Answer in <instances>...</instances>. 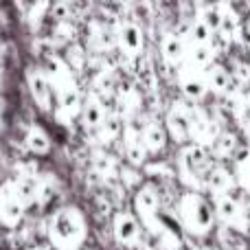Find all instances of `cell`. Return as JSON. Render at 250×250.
<instances>
[{
    "label": "cell",
    "mask_w": 250,
    "mask_h": 250,
    "mask_svg": "<svg viewBox=\"0 0 250 250\" xmlns=\"http://www.w3.org/2000/svg\"><path fill=\"white\" fill-rule=\"evenodd\" d=\"M167 127L176 143H185L191 136V114L182 104H173L167 112Z\"/></svg>",
    "instance_id": "6"
},
{
    "label": "cell",
    "mask_w": 250,
    "mask_h": 250,
    "mask_svg": "<svg viewBox=\"0 0 250 250\" xmlns=\"http://www.w3.org/2000/svg\"><path fill=\"white\" fill-rule=\"evenodd\" d=\"M83 121L88 127H101L105 121V112L95 97H88L86 105H83Z\"/></svg>",
    "instance_id": "18"
},
{
    "label": "cell",
    "mask_w": 250,
    "mask_h": 250,
    "mask_svg": "<svg viewBox=\"0 0 250 250\" xmlns=\"http://www.w3.org/2000/svg\"><path fill=\"white\" fill-rule=\"evenodd\" d=\"M204 83H207V90L224 92V90H229L230 77L224 66H211V68L204 73Z\"/></svg>",
    "instance_id": "14"
},
{
    "label": "cell",
    "mask_w": 250,
    "mask_h": 250,
    "mask_svg": "<svg viewBox=\"0 0 250 250\" xmlns=\"http://www.w3.org/2000/svg\"><path fill=\"white\" fill-rule=\"evenodd\" d=\"M207 185L215 193H226L230 189V185H233V180H230V173L226 169H211L207 176Z\"/></svg>",
    "instance_id": "20"
},
{
    "label": "cell",
    "mask_w": 250,
    "mask_h": 250,
    "mask_svg": "<svg viewBox=\"0 0 250 250\" xmlns=\"http://www.w3.org/2000/svg\"><path fill=\"white\" fill-rule=\"evenodd\" d=\"M246 105H248V108H250V99H248V104H246Z\"/></svg>",
    "instance_id": "31"
},
{
    "label": "cell",
    "mask_w": 250,
    "mask_h": 250,
    "mask_svg": "<svg viewBox=\"0 0 250 250\" xmlns=\"http://www.w3.org/2000/svg\"><path fill=\"white\" fill-rule=\"evenodd\" d=\"M145 154H147V149H145V145H143L141 136H138L132 127H127L125 129V156L129 158V163L132 165H143Z\"/></svg>",
    "instance_id": "12"
},
{
    "label": "cell",
    "mask_w": 250,
    "mask_h": 250,
    "mask_svg": "<svg viewBox=\"0 0 250 250\" xmlns=\"http://www.w3.org/2000/svg\"><path fill=\"white\" fill-rule=\"evenodd\" d=\"M246 42H248V46H250V20H248V24H246Z\"/></svg>",
    "instance_id": "30"
},
{
    "label": "cell",
    "mask_w": 250,
    "mask_h": 250,
    "mask_svg": "<svg viewBox=\"0 0 250 250\" xmlns=\"http://www.w3.org/2000/svg\"><path fill=\"white\" fill-rule=\"evenodd\" d=\"M182 90H185V95L189 97V99L198 101L204 97V92H207V83H204V75H189L185 73L182 75Z\"/></svg>",
    "instance_id": "17"
},
{
    "label": "cell",
    "mask_w": 250,
    "mask_h": 250,
    "mask_svg": "<svg viewBox=\"0 0 250 250\" xmlns=\"http://www.w3.org/2000/svg\"><path fill=\"white\" fill-rule=\"evenodd\" d=\"M48 237L55 250H77L86 239V220L75 207L60 208L51 217Z\"/></svg>",
    "instance_id": "1"
},
{
    "label": "cell",
    "mask_w": 250,
    "mask_h": 250,
    "mask_svg": "<svg viewBox=\"0 0 250 250\" xmlns=\"http://www.w3.org/2000/svg\"><path fill=\"white\" fill-rule=\"evenodd\" d=\"M57 95H60V112H57V117L62 121H68L70 117H75L79 112V90L73 83V86L60 90Z\"/></svg>",
    "instance_id": "10"
},
{
    "label": "cell",
    "mask_w": 250,
    "mask_h": 250,
    "mask_svg": "<svg viewBox=\"0 0 250 250\" xmlns=\"http://www.w3.org/2000/svg\"><path fill=\"white\" fill-rule=\"evenodd\" d=\"M97 167L104 169V173H110L114 169V163L110 156H99V158H97Z\"/></svg>",
    "instance_id": "28"
},
{
    "label": "cell",
    "mask_w": 250,
    "mask_h": 250,
    "mask_svg": "<svg viewBox=\"0 0 250 250\" xmlns=\"http://www.w3.org/2000/svg\"><path fill=\"white\" fill-rule=\"evenodd\" d=\"M141 141L147 151H160L165 147V132L160 125H147L141 134Z\"/></svg>",
    "instance_id": "19"
},
{
    "label": "cell",
    "mask_w": 250,
    "mask_h": 250,
    "mask_svg": "<svg viewBox=\"0 0 250 250\" xmlns=\"http://www.w3.org/2000/svg\"><path fill=\"white\" fill-rule=\"evenodd\" d=\"M24 204L20 202L16 193V187H13V180H7L2 187H0V222L9 229L20 224L22 215H24Z\"/></svg>",
    "instance_id": "5"
},
{
    "label": "cell",
    "mask_w": 250,
    "mask_h": 250,
    "mask_svg": "<svg viewBox=\"0 0 250 250\" xmlns=\"http://www.w3.org/2000/svg\"><path fill=\"white\" fill-rule=\"evenodd\" d=\"M178 215H180L182 226L193 235H207L213 226V211L200 193L182 195L178 204Z\"/></svg>",
    "instance_id": "2"
},
{
    "label": "cell",
    "mask_w": 250,
    "mask_h": 250,
    "mask_svg": "<svg viewBox=\"0 0 250 250\" xmlns=\"http://www.w3.org/2000/svg\"><path fill=\"white\" fill-rule=\"evenodd\" d=\"M29 88H31V97H33L35 104H38L42 110H51L53 92H51V83H48L46 75L40 73V70H31L29 73Z\"/></svg>",
    "instance_id": "7"
},
{
    "label": "cell",
    "mask_w": 250,
    "mask_h": 250,
    "mask_svg": "<svg viewBox=\"0 0 250 250\" xmlns=\"http://www.w3.org/2000/svg\"><path fill=\"white\" fill-rule=\"evenodd\" d=\"M180 176L187 185L198 187L202 180H207L211 165H208V154L204 151V147L200 145H189L180 151Z\"/></svg>",
    "instance_id": "3"
},
{
    "label": "cell",
    "mask_w": 250,
    "mask_h": 250,
    "mask_svg": "<svg viewBox=\"0 0 250 250\" xmlns=\"http://www.w3.org/2000/svg\"><path fill=\"white\" fill-rule=\"evenodd\" d=\"M215 147H217V151H220V154H230V151H233V147H235V138L233 136H217Z\"/></svg>",
    "instance_id": "27"
},
{
    "label": "cell",
    "mask_w": 250,
    "mask_h": 250,
    "mask_svg": "<svg viewBox=\"0 0 250 250\" xmlns=\"http://www.w3.org/2000/svg\"><path fill=\"white\" fill-rule=\"evenodd\" d=\"M134 208L138 211L143 224H145L151 233H156V235L165 233V226H163V222L158 220V211H156V208H158V195H156V191L151 189V187H143V189L138 191L136 198H134Z\"/></svg>",
    "instance_id": "4"
},
{
    "label": "cell",
    "mask_w": 250,
    "mask_h": 250,
    "mask_svg": "<svg viewBox=\"0 0 250 250\" xmlns=\"http://www.w3.org/2000/svg\"><path fill=\"white\" fill-rule=\"evenodd\" d=\"M114 237L123 246H129L138 239V224L129 213H117L114 215Z\"/></svg>",
    "instance_id": "8"
},
{
    "label": "cell",
    "mask_w": 250,
    "mask_h": 250,
    "mask_svg": "<svg viewBox=\"0 0 250 250\" xmlns=\"http://www.w3.org/2000/svg\"><path fill=\"white\" fill-rule=\"evenodd\" d=\"M217 211H220V217L226 222V224H233L237 226V229L244 230V226H246V217H244V211L239 208V204L235 202L233 198H220V202H217Z\"/></svg>",
    "instance_id": "9"
},
{
    "label": "cell",
    "mask_w": 250,
    "mask_h": 250,
    "mask_svg": "<svg viewBox=\"0 0 250 250\" xmlns=\"http://www.w3.org/2000/svg\"><path fill=\"white\" fill-rule=\"evenodd\" d=\"M26 147H29L33 154L38 156H44L48 154V149H51V138L46 136V132H44L42 127H31L29 134H26Z\"/></svg>",
    "instance_id": "15"
},
{
    "label": "cell",
    "mask_w": 250,
    "mask_h": 250,
    "mask_svg": "<svg viewBox=\"0 0 250 250\" xmlns=\"http://www.w3.org/2000/svg\"><path fill=\"white\" fill-rule=\"evenodd\" d=\"M213 55H215V51H213L208 44H204V46H193V53H191V64L198 66V68H204V66L211 64Z\"/></svg>",
    "instance_id": "22"
},
{
    "label": "cell",
    "mask_w": 250,
    "mask_h": 250,
    "mask_svg": "<svg viewBox=\"0 0 250 250\" xmlns=\"http://www.w3.org/2000/svg\"><path fill=\"white\" fill-rule=\"evenodd\" d=\"M220 16H222V24H220V33L224 35L226 40H233L239 31V20L235 16V11H230L229 7L220 4Z\"/></svg>",
    "instance_id": "21"
},
{
    "label": "cell",
    "mask_w": 250,
    "mask_h": 250,
    "mask_svg": "<svg viewBox=\"0 0 250 250\" xmlns=\"http://www.w3.org/2000/svg\"><path fill=\"white\" fill-rule=\"evenodd\" d=\"M13 187H16V193H18V198H20V202L24 204H31V202H35L38 200V191H40V185H38V180H35L33 176H20L18 180H13Z\"/></svg>",
    "instance_id": "13"
},
{
    "label": "cell",
    "mask_w": 250,
    "mask_h": 250,
    "mask_svg": "<svg viewBox=\"0 0 250 250\" xmlns=\"http://www.w3.org/2000/svg\"><path fill=\"white\" fill-rule=\"evenodd\" d=\"M160 48H163V55L167 62H180L185 57V44L176 33L165 35L163 42H160Z\"/></svg>",
    "instance_id": "16"
},
{
    "label": "cell",
    "mask_w": 250,
    "mask_h": 250,
    "mask_svg": "<svg viewBox=\"0 0 250 250\" xmlns=\"http://www.w3.org/2000/svg\"><path fill=\"white\" fill-rule=\"evenodd\" d=\"M0 86H2V79H0Z\"/></svg>",
    "instance_id": "32"
},
{
    "label": "cell",
    "mask_w": 250,
    "mask_h": 250,
    "mask_svg": "<svg viewBox=\"0 0 250 250\" xmlns=\"http://www.w3.org/2000/svg\"><path fill=\"white\" fill-rule=\"evenodd\" d=\"M136 11L141 13V16H147V13H149V4H138Z\"/></svg>",
    "instance_id": "29"
},
{
    "label": "cell",
    "mask_w": 250,
    "mask_h": 250,
    "mask_svg": "<svg viewBox=\"0 0 250 250\" xmlns=\"http://www.w3.org/2000/svg\"><path fill=\"white\" fill-rule=\"evenodd\" d=\"M119 42L121 48L127 55H138L143 51V33L136 24H123L121 33H119Z\"/></svg>",
    "instance_id": "11"
},
{
    "label": "cell",
    "mask_w": 250,
    "mask_h": 250,
    "mask_svg": "<svg viewBox=\"0 0 250 250\" xmlns=\"http://www.w3.org/2000/svg\"><path fill=\"white\" fill-rule=\"evenodd\" d=\"M119 134H121V121H119V119H108V121H104V125L99 127V136L104 143H110L112 138H117Z\"/></svg>",
    "instance_id": "23"
},
{
    "label": "cell",
    "mask_w": 250,
    "mask_h": 250,
    "mask_svg": "<svg viewBox=\"0 0 250 250\" xmlns=\"http://www.w3.org/2000/svg\"><path fill=\"white\" fill-rule=\"evenodd\" d=\"M70 13V4L68 2H57L55 7H51V16L55 18L57 22H66Z\"/></svg>",
    "instance_id": "26"
},
{
    "label": "cell",
    "mask_w": 250,
    "mask_h": 250,
    "mask_svg": "<svg viewBox=\"0 0 250 250\" xmlns=\"http://www.w3.org/2000/svg\"><path fill=\"white\" fill-rule=\"evenodd\" d=\"M202 22L208 26V31H220V24H222V16H220V7H211L204 11L202 16Z\"/></svg>",
    "instance_id": "25"
},
{
    "label": "cell",
    "mask_w": 250,
    "mask_h": 250,
    "mask_svg": "<svg viewBox=\"0 0 250 250\" xmlns=\"http://www.w3.org/2000/svg\"><path fill=\"white\" fill-rule=\"evenodd\" d=\"M191 38H193L195 46H204V44L211 42V31H208V26L202 20H198L191 26Z\"/></svg>",
    "instance_id": "24"
}]
</instances>
